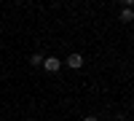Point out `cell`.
<instances>
[{"instance_id": "cell-1", "label": "cell", "mask_w": 134, "mask_h": 121, "mask_svg": "<svg viewBox=\"0 0 134 121\" xmlns=\"http://www.w3.org/2000/svg\"><path fill=\"white\" fill-rule=\"evenodd\" d=\"M59 67H62V65H59L57 57H46V59H43V70H46V73H59Z\"/></svg>"}, {"instance_id": "cell-2", "label": "cell", "mask_w": 134, "mask_h": 121, "mask_svg": "<svg viewBox=\"0 0 134 121\" xmlns=\"http://www.w3.org/2000/svg\"><path fill=\"white\" fill-rule=\"evenodd\" d=\"M67 65H70L72 70H81L83 67V57L81 54H70V57H67Z\"/></svg>"}, {"instance_id": "cell-3", "label": "cell", "mask_w": 134, "mask_h": 121, "mask_svg": "<svg viewBox=\"0 0 134 121\" xmlns=\"http://www.w3.org/2000/svg\"><path fill=\"white\" fill-rule=\"evenodd\" d=\"M121 22H134V11L131 8H121Z\"/></svg>"}, {"instance_id": "cell-4", "label": "cell", "mask_w": 134, "mask_h": 121, "mask_svg": "<svg viewBox=\"0 0 134 121\" xmlns=\"http://www.w3.org/2000/svg\"><path fill=\"white\" fill-rule=\"evenodd\" d=\"M43 59H46V57H43V54L38 51V54H32V59H30V62L35 65V67H43Z\"/></svg>"}, {"instance_id": "cell-5", "label": "cell", "mask_w": 134, "mask_h": 121, "mask_svg": "<svg viewBox=\"0 0 134 121\" xmlns=\"http://www.w3.org/2000/svg\"><path fill=\"white\" fill-rule=\"evenodd\" d=\"M83 121H97V118H94V116H86V118H83Z\"/></svg>"}]
</instances>
